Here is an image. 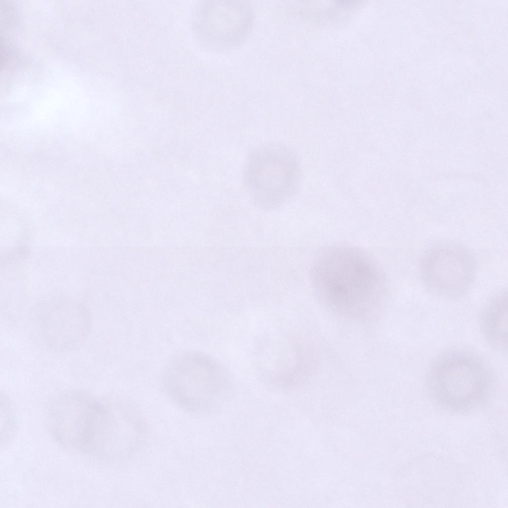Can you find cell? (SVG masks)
<instances>
[{
  "label": "cell",
  "instance_id": "cell-1",
  "mask_svg": "<svg viewBox=\"0 0 508 508\" xmlns=\"http://www.w3.org/2000/svg\"><path fill=\"white\" fill-rule=\"evenodd\" d=\"M312 281L326 306L352 318L364 317L377 310L386 290L378 263L366 252L351 246L322 251L313 266Z\"/></svg>",
  "mask_w": 508,
  "mask_h": 508
},
{
  "label": "cell",
  "instance_id": "cell-2",
  "mask_svg": "<svg viewBox=\"0 0 508 508\" xmlns=\"http://www.w3.org/2000/svg\"><path fill=\"white\" fill-rule=\"evenodd\" d=\"M426 385L433 400L444 408L465 411L482 405L492 397L496 385L487 362L476 353L462 349L441 353L431 363Z\"/></svg>",
  "mask_w": 508,
  "mask_h": 508
},
{
  "label": "cell",
  "instance_id": "cell-3",
  "mask_svg": "<svg viewBox=\"0 0 508 508\" xmlns=\"http://www.w3.org/2000/svg\"><path fill=\"white\" fill-rule=\"evenodd\" d=\"M110 417V402L71 391L53 402L48 421L53 436L64 447L103 460Z\"/></svg>",
  "mask_w": 508,
  "mask_h": 508
},
{
  "label": "cell",
  "instance_id": "cell-4",
  "mask_svg": "<svg viewBox=\"0 0 508 508\" xmlns=\"http://www.w3.org/2000/svg\"><path fill=\"white\" fill-rule=\"evenodd\" d=\"M163 388L176 404L189 411L205 409L233 386L229 371L211 357L196 351L174 355L162 376Z\"/></svg>",
  "mask_w": 508,
  "mask_h": 508
},
{
  "label": "cell",
  "instance_id": "cell-5",
  "mask_svg": "<svg viewBox=\"0 0 508 508\" xmlns=\"http://www.w3.org/2000/svg\"><path fill=\"white\" fill-rule=\"evenodd\" d=\"M301 170L296 153L282 143L272 142L254 149L243 171L247 191L254 203L264 210L278 208L296 193Z\"/></svg>",
  "mask_w": 508,
  "mask_h": 508
},
{
  "label": "cell",
  "instance_id": "cell-6",
  "mask_svg": "<svg viewBox=\"0 0 508 508\" xmlns=\"http://www.w3.org/2000/svg\"><path fill=\"white\" fill-rule=\"evenodd\" d=\"M254 21L251 4L245 0H206L194 11L193 28L207 48L225 51L237 47L249 36Z\"/></svg>",
  "mask_w": 508,
  "mask_h": 508
},
{
  "label": "cell",
  "instance_id": "cell-7",
  "mask_svg": "<svg viewBox=\"0 0 508 508\" xmlns=\"http://www.w3.org/2000/svg\"><path fill=\"white\" fill-rule=\"evenodd\" d=\"M419 267L421 279L430 291L451 299L459 298L467 292L476 272L472 253L455 243L430 248L422 255Z\"/></svg>",
  "mask_w": 508,
  "mask_h": 508
},
{
  "label": "cell",
  "instance_id": "cell-8",
  "mask_svg": "<svg viewBox=\"0 0 508 508\" xmlns=\"http://www.w3.org/2000/svg\"><path fill=\"white\" fill-rule=\"evenodd\" d=\"M298 345L285 334L268 336L257 350L258 370L271 385L288 388L297 385L303 377L302 354Z\"/></svg>",
  "mask_w": 508,
  "mask_h": 508
},
{
  "label": "cell",
  "instance_id": "cell-9",
  "mask_svg": "<svg viewBox=\"0 0 508 508\" xmlns=\"http://www.w3.org/2000/svg\"><path fill=\"white\" fill-rule=\"evenodd\" d=\"M50 312L39 318L42 336L58 351L72 350L83 342L90 328V318L82 311Z\"/></svg>",
  "mask_w": 508,
  "mask_h": 508
},
{
  "label": "cell",
  "instance_id": "cell-10",
  "mask_svg": "<svg viewBox=\"0 0 508 508\" xmlns=\"http://www.w3.org/2000/svg\"><path fill=\"white\" fill-rule=\"evenodd\" d=\"M508 294L502 291L490 300L479 318L480 331L493 349L507 353Z\"/></svg>",
  "mask_w": 508,
  "mask_h": 508
},
{
  "label": "cell",
  "instance_id": "cell-11",
  "mask_svg": "<svg viewBox=\"0 0 508 508\" xmlns=\"http://www.w3.org/2000/svg\"><path fill=\"white\" fill-rule=\"evenodd\" d=\"M1 409L3 410V412L1 411V421H3V423H1V430L3 429L1 432V440L3 438L1 442L2 441L5 442L8 440L14 429L15 415L5 397L4 398L3 409L2 408Z\"/></svg>",
  "mask_w": 508,
  "mask_h": 508
}]
</instances>
